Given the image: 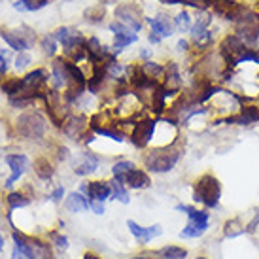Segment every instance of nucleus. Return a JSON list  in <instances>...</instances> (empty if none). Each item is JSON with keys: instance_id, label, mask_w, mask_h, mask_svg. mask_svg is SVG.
Listing matches in <instances>:
<instances>
[{"instance_id": "32", "label": "nucleus", "mask_w": 259, "mask_h": 259, "mask_svg": "<svg viewBox=\"0 0 259 259\" xmlns=\"http://www.w3.org/2000/svg\"><path fill=\"white\" fill-rule=\"evenodd\" d=\"M104 17H106V10H104V6H93L85 12V19L89 23H101Z\"/></svg>"}, {"instance_id": "7", "label": "nucleus", "mask_w": 259, "mask_h": 259, "mask_svg": "<svg viewBox=\"0 0 259 259\" xmlns=\"http://www.w3.org/2000/svg\"><path fill=\"white\" fill-rule=\"evenodd\" d=\"M17 131L27 140H40L46 135V119L38 112H27L17 119Z\"/></svg>"}, {"instance_id": "27", "label": "nucleus", "mask_w": 259, "mask_h": 259, "mask_svg": "<svg viewBox=\"0 0 259 259\" xmlns=\"http://www.w3.org/2000/svg\"><path fill=\"white\" fill-rule=\"evenodd\" d=\"M135 168H137V165H135L133 161H127V159H125V161H117V163L112 166V176L123 184V178H125L131 170H135Z\"/></svg>"}, {"instance_id": "37", "label": "nucleus", "mask_w": 259, "mask_h": 259, "mask_svg": "<svg viewBox=\"0 0 259 259\" xmlns=\"http://www.w3.org/2000/svg\"><path fill=\"white\" fill-rule=\"evenodd\" d=\"M180 4L197 8L199 12H204V10H208V8H210V0H180Z\"/></svg>"}, {"instance_id": "13", "label": "nucleus", "mask_w": 259, "mask_h": 259, "mask_svg": "<svg viewBox=\"0 0 259 259\" xmlns=\"http://www.w3.org/2000/svg\"><path fill=\"white\" fill-rule=\"evenodd\" d=\"M87 197H89V201L106 202L112 197V186H110V182H104V180L89 182V186H87Z\"/></svg>"}, {"instance_id": "28", "label": "nucleus", "mask_w": 259, "mask_h": 259, "mask_svg": "<svg viewBox=\"0 0 259 259\" xmlns=\"http://www.w3.org/2000/svg\"><path fill=\"white\" fill-rule=\"evenodd\" d=\"M140 68L151 79H159L165 76V66H161L159 63H153V61H144V65L140 66Z\"/></svg>"}, {"instance_id": "1", "label": "nucleus", "mask_w": 259, "mask_h": 259, "mask_svg": "<svg viewBox=\"0 0 259 259\" xmlns=\"http://www.w3.org/2000/svg\"><path fill=\"white\" fill-rule=\"evenodd\" d=\"M176 212L186 214L187 223L184 225V229L180 231L182 240H195V238H202L210 229V222H212V214L210 210L201 208L197 204H184L178 202L174 206Z\"/></svg>"}, {"instance_id": "41", "label": "nucleus", "mask_w": 259, "mask_h": 259, "mask_svg": "<svg viewBox=\"0 0 259 259\" xmlns=\"http://www.w3.org/2000/svg\"><path fill=\"white\" fill-rule=\"evenodd\" d=\"M63 197H65V187H63V186H59L57 189L50 195V199L53 202H61V199H63Z\"/></svg>"}, {"instance_id": "38", "label": "nucleus", "mask_w": 259, "mask_h": 259, "mask_svg": "<svg viewBox=\"0 0 259 259\" xmlns=\"http://www.w3.org/2000/svg\"><path fill=\"white\" fill-rule=\"evenodd\" d=\"M29 63H30V57L27 55V53H19L17 59H15V66H17V68H25Z\"/></svg>"}, {"instance_id": "3", "label": "nucleus", "mask_w": 259, "mask_h": 259, "mask_svg": "<svg viewBox=\"0 0 259 259\" xmlns=\"http://www.w3.org/2000/svg\"><path fill=\"white\" fill-rule=\"evenodd\" d=\"M182 151H184L182 140L168 148H153L148 153H144V166L153 174H165L178 165Z\"/></svg>"}, {"instance_id": "23", "label": "nucleus", "mask_w": 259, "mask_h": 259, "mask_svg": "<svg viewBox=\"0 0 259 259\" xmlns=\"http://www.w3.org/2000/svg\"><path fill=\"white\" fill-rule=\"evenodd\" d=\"M0 36H2V40H6L8 46L12 48V50L19 51V53H23L25 50H29V40H25V38H21L17 32H8V30H0Z\"/></svg>"}, {"instance_id": "50", "label": "nucleus", "mask_w": 259, "mask_h": 259, "mask_svg": "<svg viewBox=\"0 0 259 259\" xmlns=\"http://www.w3.org/2000/svg\"><path fill=\"white\" fill-rule=\"evenodd\" d=\"M195 259H210V257H206V255H197Z\"/></svg>"}, {"instance_id": "15", "label": "nucleus", "mask_w": 259, "mask_h": 259, "mask_svg": "<svg viewBox=\"0 0 259 259\" xmlns=\"http://www.w3.org/2000/svg\"><path fill=\"white\" fill-rule=\"evenodd\" d=\"M163 85L170 91L172 95H178L182 89V74H180V66L176 63H168L165 66V81Z\"/></svg>"}, {"instance_id": "39", "label": "nucleus", "mask_w": 259, "mask_h": 259, "mask_svg": "<svg viewBox=\"0 0 259 259\" xmlns=\"http://www.w3.org/2000/svg\"><path fill=\"white\" fill-rule=\"evenodd\" d=\"M257 225H259V210L255 212V214H253L252 222L246 223V233H253V231L257 229Z\"/></svg>"}, {"instance_id": "18", "label": "nucleus", "mask_w": 259, "mask_h": 259, "mask_svg": "<svg viewBox=\"0 0 259 259\" xmlns=\"http://www.w3.org/2000/svg\"><path fill=\"white\" fill-rule=\"evenodd\" d=\"M151 255L155 259H187L189 250L178 244H166V246H163V248L155 250Z\"/></svg>"}, {"instance_id": "44", "label": "nucleus", "mask_w": 259, "mask_h": 259, "mask_svg": "<svg viewBox=\"0 0 259 259\" xmlns=\"http://www.w3.org/2000/svg\"><path fill=\"white\" fill-rule=\"evenodd\" d=\"M83 259H102L99 253H93V252H85L83 253Z\"/></svg>"}, {"instance_id": "21", "label": "nucleus", "mask_w": 259, "mask_h": 259, "mask_svg": "<svg viewBox=\"0 0 259 259\" xmlns=\"http://www.w3.org/2000/svg\"><path fill=\"white\" fill-rule=\"evenodd\" d=\"M99 165H101V161H99L97 155L83 153V161L74 166V172L78 174V176H89V174H93L99 168Z\"/></svg>"}, {"instance_id": "46", "label": "nucleus", "mask_w": 259, "mask_h": 259, "mask_svg": "<svg viewBox=\"0 0 259 259\" xmlns=\"http://www.w3.org/2000/svg\"><path fill=\"white\" fill-rule=\"evenodd\" d=\"M140 57L144 59V61H150V50H142V51H140Z\"/></svg>"}, {"instance_id": "45", "label": "nucleus", "mask_w": 259, "mask_h": 259, "mask_svg": "<svg viewBox=\"0 0 259 259\" xmlns=\"http://www.w3.org/2000/svg\"><path fill=\"white\" fill-rule=\"evenodd\" d=\"M161 40H163V38H159L157 34H153V32L150 34V42H151V44H159Z\"/></svg>"}, {"instance_id": "6", "label": "nucleus", "mask_w": 259, "mask_h": 259, "mask_svg": "<svg viewBox=\"0 0 259 259\" xmlns=\"http://www.w3.org/2000/svg\"><path fill=\"white\" fill-rule=\"evenodd\" d=\"M250 48L252 46H248L240 36H237V34H227L220 42V55L225 61L227 68L235 70L240 65V61H242V57H244L246 51L250 50Z\"/></svg>"}, {"instance_id": "30", "label": "nucleus", "mask_w": 259, "mask_h": 259, "mask_svg": "<svg viewBox=\"0 0 259 259\" xmlns=\"http://www.w3.org/2000/svg\"><path fill=\"white\" fill-rule=\"evenodd\" d=\"M0 87H2V91H4L6 95L15 97V95L21 93V79L10 78V79H6V81H2V79H0Z\"/></svg>"}, {"instance_id": "51", "label": "nucleus", "mask_w": 259, "mask_h": 259, "mask_svg": "<svg viewBox=\"0 0 259 259\" xmlns=\"http://www.w3.org/2000/svg\"><path fill=\"white\" fill-rule=\"evenodd\" d=\"M257 10H259V4H257Z\"/></svg>"}, {"instance_id": "19", "label": "nucleus", "mask_w": 259, "mask_h": 259, "mask_svg": "<svg viewBox=\"0 0 259 259\" xmlns=\"http://www.w3.org/2000/svg\"><path fill=\"white\" fill-rule=\"evenodd\" d=\"M66 208L74 212V214H78V212H87V210L91 208V201H89V197L83 193H79V191H72V193H68L66 197Z\"/></svg>"}, {"instance_id": "11", "label": "nucleus", "mask_w": 259, "mask_h": 259, "mask_svg": "<svg viewBox=\"0 0 259 259\" xmlns=\"http://www.w3.org/2000/svg\"><path fill=\"white\" fill-rule=\"evenodd\" d=\"M223 121L229 125H242V127L253 125L259 121V106L257 104H242L237 114L225 117Z\"/></svg>"}, {"instance_id": "12", "label": "nucleus", "mask_w": 259, "mask_h": 259, "mask_svg": "<svg viewBox=\"0 0 259 259\" xmlns=\"http://www.w3.org/2000/svg\"><path fill=\"white\" fill-rule=\"evenodd\" d=\"M6 163L10 165V168H12V176L6 180V187L8 189H12L15 182L19 180V178L23 176V172L27 170V166H29V157L23 155V153H14V155H8Z\"/></svg>"}, {"instance_id": "26", "label": "nucleus", "mask_w": 259, "mask_h": 259, "mask_svg": "<svg viewBox=\"0 0 259 259\" xmlns=\"http://www.w3.org/2000/svg\"><path fill=\"white\" fill-rule=\"evenodd\" d=\"M138 40V34L137 32H133V30H129V32H125V34H115L114 38V55L115 53H119L121 50H125L127 46H131V44H135Z\"/></svg>"}, {"instance_id": "47", "label": "nucleus", "mask_w": 259, "mask_h": 259, "mask_svg": "<svg viewBox=\"0 0 259 259\" xmlns=\"http://www.w3.org/2000/svg\"><path fill=\"white\" fill-rule=\"evenodd\" d=\"M129 259H155L153 255H135V257H129Z\"/></svg>"}, {"instance_id": "10", "label": "nucleus", "mask_w": 259, "mask_h": 259, "mask_svg": "<svg viewBox=\"0 0 259 259\" xmlns=\"http://www.w3.org/2000/svg\"><path fill=\"white\" fill-rule=\"evenodd\" d=\"M127 227H129L131 235L137 238L140 244H148V242H151L153 238H157L163 235V227H161L159 223L150 225V227H144V225L137 223L135 220H129V222H127Z\"/></svg>"}, {"instance_id": "20", "label": "nucleus", "mask_w": 259, "mask_h": 259, "mask_svg": "<svg viewBox=\"0 0 259 259\" xmlns=\"http://www.w3.org/2000/svg\"><path fill=\"white\" fill-rule=\"evenodd\" d=\"M83 127H85V123H83V117L81 115H72V117H66L65 123H63V127L61 129L65 131L66 137L74 138V140H78V138L83 137Z\"/></svg>"}, {"instance_id": "22", "label": "nucleus", "mask_w": 259, "mask_h": 259, "mask_svg": "<svg viewBox=\"0 0 259 259\" xmlns=\"http://www.w3.org/2000/svg\"><path fill=\"white\" fill-rule=\"evenodd\" d=\"M246 235V223L240 218H231L223 223V237L225 238H238Z\"/></svg>"}, {"instance_id": "35", "label": "nucleus", "mask_w": 259, "mask_h": 259, "mask_svg": "<svg viewBox=\"0 0 259 259\" xmlns=\"http://www.w3.org/2000/svg\"><path fill=\"white\" fill-rule=\"evenodd\" d=\"M44 51H46V55L48 57H53L55 55V51H57V40H55V36H46L44 38Z\"/></svg>"}, {"instance_id": "43", "label": "nucleus", "mask_w": 259, "mask_h": 259, "mask_svg": "<svg viewBox=\"0 0 259 259\" xmlns=\"http://www.w3.org/2000/svg\"><path fill=\"white\" fill-rule=\"evenodd\" d=\"M6 57L4 55H0V74H4L6 72Z\"/></svg>"}, {"instance_id": "14", "label": "nucleus", "mask_w": 259, "mask_h": 259, "mask_svg": "<svg viewBox=\"0 0 259 259\" xmlns=\"http://www.w3.org/2000/svg\"><path fill=\"white\" fill-rule=\"evenodd\" d=\"M123 184L129 187V189H137V191H140V189H148V187L151 186V178L146 170H142V168H135V170H131V172L123 178Z\"/></svg>"}, {"instance_id": "17", "label": "nucleus", "mask_w": 259, "mask_h": 259, "mask_svg": "<svg viewBox=\"0 0 259 259\" xmlns=\"http://www.w3.org/2000/svg\"><path fill=\"white\" fill-rule=\"evenodd\" d=\"M51 74H53V85L55 89H63L68 87V70H66V61L65 59H55L51 65Z\"/></svg>"}, {"instance_id": "29", "label": "nucleus", "mask_w": 259, "mask_h": 259, "mask_svg": "<svg viewBox=\"0 0 259 259\" xmlns=\"http://www.w3.org/2000/svg\"><path fill=\"white\" fill-rule=\"evenodd\" d=\"M95 133L97 135H101V137H108L115 142H125L127 140V135L123 133V131L115 129V127H95Z\"/></svg>"}, {"instance_id": "34", "label": "nucleus", "mask_w": 259, "mask_h": 259, "mask_svg": "<svg viewBox=\"0 0 259 259\" xmlns=\"http://www.w3.org/2000/svg\"><path fill=\"white\" fill-rule=\"evenodd\" d=\"M174 25H176V29L180 30V32L191 30V15L187 14V12H180V14L176 15V19H174Z\"/></svg>"}, {"instance_id": "5", "label": "nucleus", "mask_w": 259, "mask_h": 259, "mask_svg": "<svg viewBox=\"0 0 259 259\" xmlns=\"http://www.w3.org/2000/svg\"><path fill=\"white\" fill-rule=\"evenodd\" d=\"M235 34L240 36L248 46H255L259 42V14L250 10L248 6L242 8V12L235 19Z\"/></svg>"}, {"instance_id": "8", "label": "nucleus", "mask_w": 259, "mask_h": 259, "mask_svg": "<svg viewBox=\"0 0 259 259\" xmlns=\"http://www.w3.org/2000/svg\"><path fill=\"white\" fill-rule=\"evenodd\" d=\"M157 127V119H151V117H144L133 127L131 133V142L137 150H146L153 140V133Z\"/></svg>"}, {"instance_id": "42", "label": "nucleus", "mask_w": 259, "mask_h": 259, "mask_svg": "<svg viewBox=\"0 0 259 259\" xmlns=\"http://www.w3.org/2000/svg\"><path fill=\"white\" fill-rule=\"evenodd\" d=\"M176 50H178V51H187V50H189V42H187V40H180V42L176 44Z\"/></svg>"}, {"instance_id": "24", "label": "nucleus", "mask_w": 259, "mask_h": 259, "mask_svg": "<svg viewBox=\"0 0 259 259\" xmlns=\"http://www.w3.org/2000/svg\"><path fill=\"white\" fill-rule=\"evenodd\" d=\"M32 168H34V172H36V176L40 180H51L53 174H55V168L51 165V161H48V157H38L34 161Z\"/></svg>"}, {"instance_id": "49", "label": "nucleus", "mask_w": 259, "mask_h": 259, "mask_svg": "<svg viewBox=\"0 0 259 259\" xmlns=\"http://www.w3.org/2000/svg\"><path fill=\"white\" fill-rule=\"evenodd\" d=\"M2 248H4V238H2V233H0V252H2Z\"/></svg>"}, {"instance_id": "36", "label": "nucleus", "mask_w": 259, "mask_h": 259, "mask_svg": "<svg viewBox=\"0 0 259 259\" xmlns=\"http://www.w3.org/2000/svg\"><path fill=\"white\" fill-rule=\"evenodd\" d=\"M50 238H51V244H55L59 250H68V238H66L65 235H61V233H51Z\"/></svg>"}, {"instance_id": "48", "label": "nucleus", "mask_w": 259, "mask_h": 259, "mask_svg": "<svg viewBox=\"0 0 259 259\" xmlns=\"http://www.w3.org/2000/svg\"><path fill=\"white\" fill-rule=\"evenodd\" d=\"M159 2H163V4H180V0H159Z\"/></svg>"}, {"instance_id": "31", "label": "nucleus", "mask_w": 259, "mask_h": 259, "mask_svg": "<svg viewBox=\"0 0 259 259\" xmlns=\"http://www.w3.org/2000/svg\"><path fill=\"white\" fill-rule=\"evenodd\" d=\"M8 204H10V210L25 208V206L29 204V199L23 193H19V191H14V193L8 195Z\"/></svg>"}, {"instance_id": "33", "label": "nucleus", "mask_w": 259, "mask_h": 259, "mask_svg": "<svg viewBox=\"0 0 259 259\" xmlns=\"http://www.w3.org/2000/svg\"><path fill=\"white\" fill-rule=\"evenodd\" d=\"M48 4V0H19L15 2V8L19 10H29V12H36L40 8H44Z\"/></svg>"}, {"instance_id": "16", "label": "nucleus", "mask_w": 259, "mask_h": 259, "mask_svg": "<svg viewBox=\"0 0 259 259\" xmlns=\"http://www.w3.org/2000/svg\"><path fill=\"white\" fill-rule=\"evenodd\" d=\"M151 25V32L157 34L159 38H168L172 36V23L168 19V15L157 14L155 17H148Z\"/></svg>"}, {"instance_id": "9", "label": "nucleus", "mask_w": 259, "mask_h": 259, "mask_svg": "<svg viewBox=\"0 0 259 259\" xmlns=\"http://www.w3.org/2000/svg\"><path fill=\"white\" fill-rule=\"evenodd\" d=\"M115 17L123 25H127L133 32H138L142 29V14H140L137 4H119L115 8Z\"/></svg>"}, {"instance_id": "25", "label": "nucleus", "mask_w": 259, "mask_h": 259, "mask_svg": "<svg viewBox=\"0 0 259 259\" xmlns=\"http://www.w3.org/2000/svg\"><path fill=\"white\" fill-rule=\"evenodd\" d=\"M110 186H112V199L123 202V204H129L131 202V195L127 191V186L121 184L119 180H110Z\"/></svg>"}, {"instance_id": "2", "label": "nucleus", "mask_w": 259, "mask_h": 259, "mask_svg": "<svg viewBox=\"0 0 259 259\" xmlns=\"http://www.w3.org/2000/svg\"><path fill=\"white\" fill-rule=\"evenodd\" d=\"M193 204L206 210H218L222 204V182L216 174L204 172L193 184Z\"/></svg>"}, {"instance_id": "40", "label": "nucleus", "mask_w": 259, "mask_h": 259, "mask_svg": "<svg viewBox=\"0 0 259 259\" xmlns=\"http://www.w3.org/2000/svg\"><path fill=\"white\" fill-rule=\"evenodd\" d=\"M91 210H93V214H97V216H102L106 212V206H104V202L91 201Z\"/></svg>"}, {"instance_id": "4", "label": "nucleus", "mask_w": 259, "mask_h": 259, "mask_svg": "<svg viewBox=\"0 0 259 259\" xmlns=\"http://www.w3.org/2000/svg\"><path fill=\"white\" fill-rule=\"evenodd\" d=\"M14 252H12V259H53L51 253V246L36 240V238L25 237L23 233L14 231Z\"/></svg>"}]
</instances>
